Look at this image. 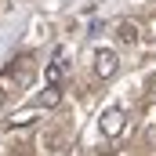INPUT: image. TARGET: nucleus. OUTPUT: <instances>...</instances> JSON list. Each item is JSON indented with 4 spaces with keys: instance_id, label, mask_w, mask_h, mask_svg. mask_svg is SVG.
Masks as SVG:
<instances>
[{
    "instance_id": "nucleus-3",
    "label": "nucleus",
    "mask_w": 156,
    "mask_h": 156,
    "mask_svg": "<svg viewBox=\"0 0 156 156\" xmlns=\"http://www.w3.org/2000/svg\"><path fill=\"white\" fill-rule=\"evenodd\" d=\"M116 40L123 44V47H134V44L142 40V26H138V22H131V18H123V22L116 26Z\"/></svg>"
},
{
    "instance_id": "nucleus-7",
    "label": "nucleus",
    "mask_w": 156,
    "mask_h": 156,
    "mask_svg": "<svg viewBox=\"0 0 156 156\" xmlns=\"http://www.w3.org/2000/svg\"><path fill=\"white\" fill-rule=\"evenodd\" d=\"M0 105H4V87H0Z\"/></svg>"
},
{
    "instance_id": "nucleus-4",
    "label": "nucleus",
    "mask_w": 156,
    "mask_h": 156,
    "mask_svg": "<svg viewBox=\"0 0 156 156\" xmlns=\"http://www.w3.org/2000/svg\"><path fill=\"white\" fill-rule=\"evenodd\" d=\"M58 102H62V91L47 83V91H40V94H37V102H33V109H55Z\"/></svg>"
},
{
    "instance_id": "nucleus-2",
    "label": "nucleus",
    "mask_w": 156,
    "mask_h": 156,
    "mask_svg": "<svg viewBox=\"0 0 156 156\" xmlns=\"http://www.w3.org/2000/svg\"><path fill=\"white\" fill-rule=\"evenodd\" d=\"M94 73L102 80H113L120 73V58H116V51H98L94 55Z\"/></svg>"
},
{
    "instance_id": "nucleus-5",
    "label": "nucleus",
    "mask_w": 156,
    "mask_h": 156,
    "mask_svg": "<svg viewBox=\"0 0 156 156\" xmlns=\"http://www.w3.org/2000/svg\"><path fill=\"white\" fill-rule=\"evenodd\" d=\"M62 80H66V62H51L47 66V83L51 87H62Z\"/></svg>"
},
{
    "instance_id": "nucleus-1",
    "label": "nucleus",
    "mask_w": 156,
    "mask_h": 156,
    "mask_svg": "<svg viewBox=\"0 0 156 156\" xmlns=\"http://www.w3.org/2000/svg\"><path fill=\"white\" fill-rule=\"evenodd\" d=\"M98 127H102L105 138H116V134H123V127H127V113L116 109V105H109V109L98 116Z\"/></svg>"
},
{
    "instance_id": "nucleus-6",
    "label": "nucleus",
    "mask_w": 156,
    "mask_h": 156,
    "mask_svg": "<svg viewBox=\"0 0 156 156\" xmlns=\"http://www.w3.org/2000/svg\"><path fill=\"white\" fill-rule=\"evenodd\" d=\"M149 91H153V94H156V73H153V76H149Z\"/></svg>"
}]
</instances>
